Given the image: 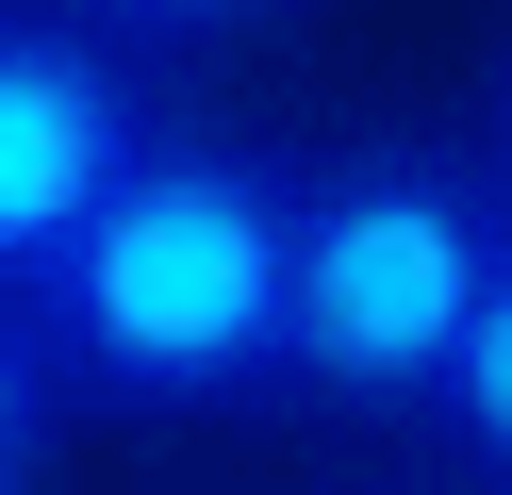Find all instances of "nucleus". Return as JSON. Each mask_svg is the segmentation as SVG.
<instances>
[{
	"label": "nucleus",
	"mask_w": 512,
	"mask_h": 495,
	"mask_svg": "<svg viewBox=\"0 0 512 495\" xmlns=\"http://www.w3.org/2000/svg\"><path fill=\"white\" fill-rule=\"evenodd\" d=\"M479 149H496V182H512V66H496V132H479Z\"/></svg>",
	"instance_id": "obj_7"
},
{
	"label": "nucleus",
	"mask_w": 512,
	"mask_h": 495,
	"mask_svg": "<svg viewBox=\"0 0 512 495\" xmlns=\"http://www.w3.org/2000/svg\"><path fill=\"white\" fill-rule=\"evenodd\" d=\"M100 33H232V17H281V0H83Z\"/></svg>",
	"instance_id": "obj_6"
},
{
	"label": "nucleus",
	"mask_w": 512,
	"mask_h": 495,
	"mask_svg": "<svg viewBox=\"0 0 512 495\" xmlns=\"http://www.w3.org/2000/svg\"><path fill=\"white\" fill-rule=\"evenodd\" d=\"M430 429L512 495V248H496V281H479V330H463V363H446V413Z\"/></svg>",
	"instance_id": "obj_4"
},
{
	"label": "nucleus",
	"mask_w": 512,
	"mask_h": 495,
	"mask_svg": "<svg viewBox=\"0 0 512 495\" xmlns=\"http://www.w3.org/2000/svg\"><path fill=\"white\" fill-rule=\"evenodd\" d=\"M149 83L100 17H50V0H0V297H50V264L83 248L116 182L149 165Z\"/></svg>",
	"instance_id": "obj_3"
},
{
	"label": "nucleus",
	"mask_w": 512,
	"mask_h": 495,
	"mask_svg": "<svg viewBox=\"0 0 512 495\" xmlns=\"http://www.w3.org/2000/svg\"><path fill=\"white\" fill-rule=\"evenodd\" d=\"M281 297H298V165L215 149V132H149V165L50 264L34 330L67 363V396L182 429V413L281 396Z\"/></svg>",
	"instance_id": "obj_1"
},
{
	"label": "nucleus",
	"mask_w": 512,
	"mask_h": 495,
	"mask_svg": "<svg viewBox=\"0 0 512 495\" xmlns=\"http://www.w3.org/2000/svg\"><path fill=\"white\" fill-rule=\"evenodd\" d=\"M512 248L496 149H347L298 165V297H281V396L364 429H430L446 363L479 330V281Z\"/></svg>",
	"instance_id": "obj_2"
},
{
	"label": "nucleus",
	"mask_w": 512,
	"mask_h": 495,
	"mask_svg": "<svg viewBox=\"0 0 512 495\" xmlns=\"http://www.w3.org/2000/svg\"><path fill=\"white\" fill-rule=\"evenodd\" d=\"M50 413H67V363H50L34 297H0V495H34V446H50Z\"/></svg>",
	"instance_id": "obj_5"
}]
</instances>
